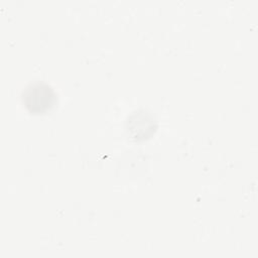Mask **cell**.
I'll return each instance as SVG.
<instances>
[{
  "label": "cell",
  "instance_id": "6da1fadb",
  "mask_svg": "<svg viewBox=\"0 0 258 258\" xmlns=\"http://www.w3.org/2000/svg\"><path fill=\"white\" fill-rule=\"evenodd\" d=\"M21 102L30 114H45L56 105L57 95L48 83L35 81L22 90Z\"/></svg>",
  "mask_w": 258,
  "mask_h": 258
}]
</instances>
